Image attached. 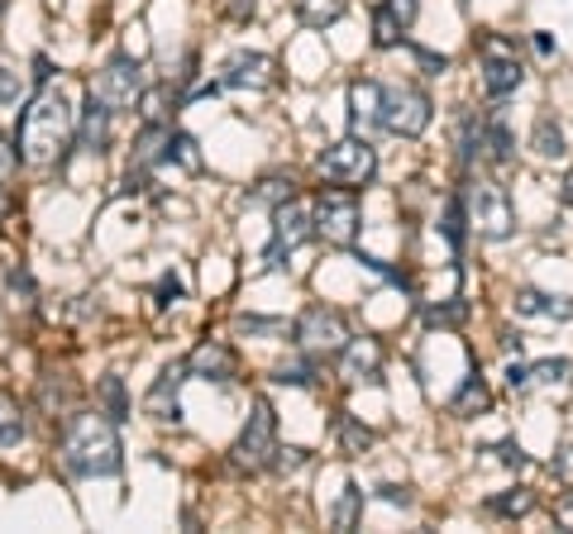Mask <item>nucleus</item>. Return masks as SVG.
Masks as SVG:
<instances>
[{"label":"nucleus","instance_id":"obj_1","mask_svg":"<svg viewBox=\"0 0 573 534\" xmlns=\"http://www.w3.org/2000/svg\"><path fill=\"white\" fill-rule=\"evenodd\" d=\"M72 139H77V120H72L68 95L43 87L20 115V129H14V153H20L24 168H53V163L68 158Z\"/></svg>","mask_w":573,"mask_h":534},{"label":"nucleus","instance_id":"obj_2","mask_svg":"<svg viewBox=\"0 0 573 534\" xmlns=\"http://www.w3.org/2000/svg\"><path fill=\"white\" fill-rule=\"evenodd\" d=\"M58 463L68 477H115L124 467V449L115 434V420L105 411H77L58 434Z\"/></svg>","mask_w":573,"mask_h":534},{"label":"nucleus","instance_id":"obj_3","mask_svg":"<svg viewBox=\"0 0 573 534\" xmlns=\"http://www.w3.org/2000/svg\"><path fill=\"white\" fill-rule=\"evenodd\" d=\"M464 210H469V224L478 230V239H512L516 230V210H512V197H506V187L487 182V177H469L464 182Z\"/></svg>","mask_w":573,"mask_h":534},{"label":"nucleus","instance_id":"obj_4","mask_svg":"<svg viewBox=\"0 0 573 534\" xmlns=\"http://www.w3.org/2000/svg\"><path fill=\"white\" fill-rule=\"evenodd\" d=\"M273 449H278V415L259 396L253 401V411H249V420H244V430H239L234 449H230V467L234 473H263V467L273 463Z\"/></svg>","mask_w":573,"mask_h":534},{"label":"nucleus","instance_id":"obj_5","mask_svg":"<svg viewBox=\"0 0 573 534\" xmlns=\"http://www.w3.org/2000/svg\"><path fill=\"white\" fill-rule=\"evenodd\" d=\"M315 168H321V177H325L330 187L359 191V187H369L373 177H378V153H373V143H369V139L349 134V139H340V143H330Z\"/></svg>","mask_w":573,"mask_h":534},{"label":"nucleus","instance_id":"obj_6","mask_svg":"<svg viewBox=\"0 0 573 534\" xmlns=\"http://www.w3.org/2000/svg\"><path fill=\"white\" fill-rule=\"evenodd\" d=\"M349 325H344V315L334 311V305H306V311L296 315V325H292V344L301 353H311V359H334L344 344H349Z\"/></svg>","mask_w":573,"mask_h":534},{"label":"nucleus","instance_id":"obj_7","mask_svg":"<svg viewBox=\"0 0 573 534\" xmlns=\"http://www.w3.org/2000/svg\"><path fill=\"white\" fill-rule=\"evenodd\" d=\"M435 120V101L421 87H382V115L378 124L396 139H421Z\"/></svg>","mask_w":573,"mask_h":534},{"label":"nucleus","instance_id":"obj_8","mask_svg":"<svg viewBox=\"0 0 573 534\" xmlns=\"http://www.w3.org/2000/svg\"><path fill=\"white\" fill-rule=\"evenodd\" d=\"M315 234L330 239V244H340V249H354V239H359V201H354V191H340V187H330L315 197Z\"/></svg>","mask_w":573,"mask_h":534},{"label":"nucleus","instance_id":"obj_9","mask_svg":"<svg viewBox=\"0 0 573 534\" xmlns=\"http://www.w3.org/2000/svg\"><path fill=\"white\" fill-rule=\"evenodd\" d=\"M91 91L101 95V101L115 110V115H120V110H134V105H139V95H143V72H139V62H134V58H124V53H120V58H110L105 68L96 72Z\"/></svg>","mask_w":573,"mask_h":534},{"label":"nucleus","instance_id":"obj_10","mask_svg":"<svg viewBox=\"0 0 573 534\" xmlns=\"http://www.w3.org/2000/svg\"><path fill=\"white\" fill-rule=\"evenodd\" d=\"M311 234H315V210L301 205L296 197L282 201V205L273 210V249H268V263L282 268V253H296Z\"/></svg>","mask_w":573,"mask_h":534},{"label":"nucleus","instance_id":"obj_11","mask_svg":"<svg viewBox=\"0 0 573 534\" xmlns=\"http://www.w3.org/2000/svg\"><path fill=\"white\" fill-rule=\"evenodd\" d=\"M521 82H525V68H521L516 48H506L502 39H487L483 43V91L492 101H502V95H512Z\"/></svg>","mask_w":573,"mask_h":534},{"label":"nucleus","instance_id":"obj_12","mask_svg":"<svg viewBox=\"0 0 573 534\" xmlns=\"http://www.w3.org/2000/svg\"><path fill=\"white\" fill-rule=\"evenodd\" d=\"M220 87L230 91H268L278 87V62L268 53H230L220 68Z\"/></svg>","mask_w":573,"mask_h":534},{"label":"nucleus","instance_id":"obj_13","mask_svg":"<svg viewBox=\"0 0 573 534\" xmlns=\"http://www.w3.org/2000/svg\"><path fill=\"white\" fill-rule=\"evenodd\" d=\"M187 372H191V377H201V382L230 386V382L239 377V359H234V349H230V344H220V339H205V344L191 349Z\"/></svg>","mask_w":573,"mask_h":534},{"label":"nucleus","instance_id":"obj_14","mask_svg":"<svg viewBox=\"0 0 573 534\" xmlns=\"http://www.w3.org/2000/svg\"><path fill=\"white\" fill-rule=\"evenodd\" d=\"M421 0H378L373 6V48H396L416 24Z\"/></svg>","mask_w":573,"mask_h":534},{"label":"nucleus","instance_id":"obj_15","mask_svg":"<svg viewBox=\"0 0 573 534\" xmlns=\"http://www.w3.org/2000/svg\"><path fill=\"white\" fill-rule=\"evenodd\" d=\"M187 377H191L187 363L163 367V372H158V382L149 386V396H143V411H149L153 420H172V425H178V420H182V401H178V392H182V382H187Z\"/></svg>","mask_w":573,"mask_h":534},{"label":"nucleus","instance_id":"obj_16","mask_svg":"<svg viewBox=\"0 0 573 534\" xmlns=\"http://www.w3.org/2000/svg\"><path fill=\"white\" fill-rule=\"evenodd\" d=\"M340 359V377L349 386L359 382H382V349L373 344V339H349V344L334 353Z\"/></svg>","mask_w":573,"mask_h":534},{"label":"nucleus","instance_id":"obj_17","mask_svg":"<svg viewBox=\"0 0 573 534\" xmlns=\"http://www.w3.org/2000/svg\"><path fill=\"white\" fill-rule=\"evenodd\" d=\"M110 120H115V110H110L96 91H87L82 120H77V143H82L87 153H105L110 149Z\"/></svg>","mask_w":573,"mask_h":534},{"label":"nucleus","instance_id":"obj_18","mask_svg":"<svg viewBox=\"0 0 573 534\" xmlns=\"http://www.w3.org/2000/svg\"><path fill=\"white\" fill-rule=\"evenodd\" d=\"M487 411H492V386H487L483 372H469L464 386H459L454 401H450V415L473 420V415H487Z\"/></svg>","mask_w":573,"mask_h":534},{"label":"nucleus","instance_id":"obj_19","mask_svg":"<svg viewBox=\"0 0 573 534\" xmlns=\"http://www.w3.org/2000/svg\"><path fill=\"white\" fill-rule=\"evenodd\" d=\"M349 115H354V129L378 124V115H382V82L363 77V82L349 87Z\"/></svg>","mask_w":573,"mask_h":534},{"label":"nucleus","instance_id":"obj_20","mask_svg":"<svg viewBox=\"0 0 573 534\" xmlns=\"http://www.w3.org/2000/svg\"><path fill=\"white\" fill-rule=\"evenodd\" d=\"M516 315H554V320H573V305L564 296H550V291H535V286H521L516 291Z\"/></svg>","mask_w":573,"mask_h":534},{"label":"nucleus","instance_id":"obj_21","mask_svg":"<svg viewBox=\"0 0 573 534\" xmlns=\"http://www.w3.org/2000/svg\"><path fill=\"white\" fill-rule=\"evenodd\" d=\"M96 401H101V411L115 420V425H124V420H130V392H124V377H115V372L96 382Z\"/></svg>","mask_w":573,"mask_h":534},{"label":"nucleus","instance_id":"obj_22","mask_svg":"<svg viewBox=\"0 0 573 534\" xmlns=\"http://www.w3.org/2000/svg\"><path fill=\"white\" fill-rule=\"evenodd\" d=\"M440 234H444V244H450L454 253H464V239H469V210H464V197H450V201H444Z\"/></svg>","mask_w":573,"mask_h":534},{"label":"nucleus","instance_id":"obj_23","mask_svg":"<svg viewBox=\"0 0 573 534\" xmlns=\"http://www.w3.org/2000/svg\"><path fill=\"white\" fill-rule=\"evenodd\" d=\"M292 14L306 29H325L344 14V0H292Z\"/></svg>","mask_w":573,"mask_h":534},{"label":"nucleus","instance_id":"obj_24","mask_svg":"<svg viewBox=\"0 0 573 534\" xmlns=\"http://www.w3.org/2000/svg\"><path fill=\"white\" fill-rule=\"evenodd\" d=\"M483 511H487V515H502V521H516V515H531V511H535V492H525V487L497 492V496L483 501Z\"/></svg>","mask_w":573,"mask_h":534},{"label":"nucleus","instance_id":"obj_25","mask_svg":"<svg viewBox=\"0 0 573 534\" xmlns=\"http://www.w3.org/2000/svg\"><path fill=\"white\" fill-rule=\"evenodd\" d=\"M469 315H473V305H469L464 296H450V301H440V305H425V325H430V330H459Z\"/></svg>","mask_w":573,"mask_h":534},{"label":"nucleus","instance_id":"obj_26","mask_svg":"<svg viewBox=\"0 0 573 534\" xmlns=\"http://www.w3.org/2000/svg\"><path fill=\"white\" fill-rule=\"evenodd\" d=\"M531 149H535L540 158H564V153H569L564 129L554 124L550 115H540V120H535V134H531Z\"/></svg>","mask_w":573,"mask_h":534},{"label":"nucleus","instance_id":"obj_27","mask_svg":"<svg viewBox=\"0 0 573 534\" xmlns=\"http://www.w3.org/2000/svg\"><path fill=\"white\" fill-rule=\"evenodd\" d=\"M487 158H492V163H512V158H516V134L506 129L502 115L487 120Z\"/></svg>","mask_w":573,"mask_h":534},{"label":"nucleus","instance_id":"obj_28","mask_svg":"<svg viewBox=\"0 0 573 534\" xmlns=\"http://www.w3.org/2000/svg\"><path fill=\"white\" fill-rule=\"evenodd\" d=\"M163 163H178V168H187V172H197V168H201L197 139L182 134V129H172V134H168V149H163Z\"/></svg>","mask_w":573,"mask_h":534},{"label":"nucleus","instance_id":"obj_29","mask_svg":"<svg viewBox=\"0 0 573 534\" xmlns=\"http://www.w3.org/2000/svg\"><path fill=\"white\" fill-rule=\"evenodd\" d=\"M373 440H378V434L369 430V425H363V420L359 415H340V449L344 453H363V449H373Z\"/></svg>","mask_w":573,"mask_h":534},{"label":"nucleus","instance_id":"obj_30","mask_svg":"<svg viewBox=\"0 0 573 534\" xmlns=\"http://www.w3.org/2000/svg\"><path fill=\"white\" fill-rule=\"evenodd\" d=\"M20 440H24V411L14 406L10 396H0V449L20 444Z\"/></svg>","mask_w":573,"mask_h":534},{"label":"nucleus","instance_id":"obj_31","mask_svg":"<svg viewBox=\"0 0 573 534\" xmlns=\"http://www.w3.org/2000/svg\"><path fill=\"white\" fill-rule=\"evenodd\" d=\"M273 382L278 386H315V359L306 353V359H296V363H282L273 372Z\"/></svg>","mask_w":573,"mask_h":534},{"label":"nucleus","instance_id":"obj_32","mask_svg":"<svg viewBox=\"0 0 573 534\" xmlns=\"http://www.w3.org/2000/svg\"><path fill=\"white\" fill-rule=\"evenodd\" d=\"M359 506H363V492L354 487V482H349L344 496H340V506H334V515H330V525H334V530H354Z\"/></svg>","mask_w":573,"mask_h":534},{"label":"nucleus","instance_id":"obj_33","mask_svg":"<svg viewBox=\"0 0 573 534\" xmlns=\"http://www.w3.org/2000/svg\"><path fill=\"white\" fill-rule=\"evenodd\" d=\"M569 372H573L569 359H545V363H535V367H531V386H564V382H569Z\"/></svg>","mask_w":573,"mask_h":534},{"label":"nucleus","instance_id":"obj_34","mask_svg":"<svg viewBox=\"0 0 573 534\" xmlns=\"http://www.w3.org/2000/svg\"><path fill=\"white\" fill-rule=\"evenodd\" d=\"M39 401H43V411H68L72 401H77V386H72V382H58V386H53V372H48Z\"/></svg>","mask_w":573,"mask_h":534},{"label":"nucleus","instance_id":"obj_35","mask_svg":"<svg viewBox=\"0 0 573 534\" xmlns=\"http://www.w3.org/2000/svg\"><path fill=\"white\" fill-rule=\"evenodd\" d=\"M253 197L282 205V201H292V197H296V182H292V177H268V182H263L259 191H253Z\"/></svg>","mask_w":573,"mask_h":534},{"label":"nucleus","instance_id":"obj_36","mask_svg":"<svg viewBox=\"0 0 573 534\" xmlns=\"http://www.w3.org/2000/svg\"><path fill=\"white\" fill-rule=\"evenodd\" d=\"M6 286H10V296H14V301L34 305V272H29L24 263H20V268H10V278H6Z\"/></svg>","mask_w":573,"mask_h":534},{"label":"nucleus","instance_id":"obj_37","mask_svg":"<svg viewBox=\"0 0 573 534\" xmlns=\"http://www.w3.org/2000/svg\"><path fill=\"white\" fill-rule=\"evenodd\" d=\"M306 463V449H273V473H296V467Z\"/></svg>","mask_w":573,"mask_h":534},{"label":"nucleus","instance_id":"obj_38","mask_svg":"<svg viewBox=\"0 0 573 534\" xmlns=\"http://www.w3.org/2000/svg\"><path fill=\"white\" fill-rule=\"evenodd\" d=\"M20 95H24V77H20V72H10V68H0V105L20 101Z\"/></svg>","mask_w":573,"mask_h":534},{"label":"nucleus","instance_id":"obj_39","mask_svg":"<svg viewBox=\"0 0 573 534\" xmlns=\"http://www.w3.org/2000/svg\"><path fill=\"white\" fill-rule=\"evenodd\" d=\"M234 330H239V334H286L282 320H259V315H244Z\"/></svg>","mask_w":573,"mask_h":534},{"label":"nucleus","instance_id":"obj_40","mask_svg":"<svg viewBox=\"0 0 573 534\" xmlns=\"http://www.w3.org/2000/svg\"><path fill=\"white\" fill-rule=\"evenodd\" d=\"M182 278H178V272H168V278L163 282H158V305H163V311H168V305H178L182 301Z\"/></svg>","mask_w":573,"mask_h":534},{"label":"nucleus","instance_id":"obj_41","mask_svg":"<svg viewBox=\"0 0 573 534\" xmlns=\"http://www.w3.org/2000/svg\"><path fill=\"white\" fill-rule=\"evenodd\" d=\"M220 10H225L230 24H249V20H253V0H225Z\"/></svg>","mask_w":573,"mask_h":534},{"label":"nucleus","instance_id":"obj_42","mask_svg":"<svg viewBox=\"0 0 573 534\" xmlns=\"http://www.w3.org/2000/svg\"><path fill=\"white\" fill-rule=\"evenodd\" d=\"M506 386H512V392H531V367L512 363V367H506Z\"/></svg>","mask_w":573,"mask_h":534},{"label":"nucleus","instance_id":"obj_43","mask_svg":"<svg viewBox=\"0 0 573 534\" xmlns=\"http://www.w3.org/2000/svg\"><path fill=\"white\" fill-rule=\"evenodd\" d=\"M554 525H560V530H573V492H564L560 501H554Z\"/></svg>","mask_w":573,"mask_h":534},{"label":"nucleus","instance_id":"obj_44","mask_svg":"<svg viewBox=\"0 0 573 534\" xmlns=\"http://www.w3.org/2000/svg\"><path fill=\"white\" fill-rule=\"evenodd\" d=\"M497 453H502V463H506V467H525V463H531V459L521 453V444H497Z\"/></svg>","mask_w":573,"mask_h":534},{"label":"nucleus","instance_id":"obj_45","mask_svg":"<svg viewBox=\"0 0 573 534\" xmlns=\"http://www.w3.org/2000/svg\"><path fill=\"white\" fill-rule=\"evenodd\" d=\"M416 58H421V68H430V72H444V68H450V58H435V53H425V48H416Z\"/></svg>","mask_w":573,"mask_h":534},{"label":"nucleus","instance_id":"obj_46","mask_svg":"<svg viewBox=\"0 0 573 534\" xmlns=\"http://www.w3.org/2000/svg\"><path fill=\"white\" fill-rule=\"evenodd\" d=\"M14 163H20V153H14V149H10V143H6V139H0V177H6V172H10Z\"/></svg>","mask_w":573,"mask_h":534},{"label":"nucleus","instance_id":"obj_47","mask_svg":"<svg viewBox=\"0 0 573 534\" xmlns=\"http://www.w3.org/2000/svg\"><path fill=\"white\" fill-rule=\"evenodd\" d=\"M378 492H382V501H392V506H411L406 487H378Z\"/></svg>","mask_w":573,"mask_h":534},{"label":"nucleus","instance_id":"obj_48","mask_svg":"<svg viewBox=\"0 0 573 534\" xmlns=\"http://www.w3.org/2000/svg\"><path fill=\"white\" fill-rule=\"evenodd\" d=\"M14 210V197H10V187H6V177H0V224H6V215Z\"/></svg>","mask_w":573,"mask_h":534},{"label":"nucleus","instance_id":"obj_49","mask_svg":"<svg viewBox=\"0 0 573 534\" xmlns=\"http://www.w3.org/2000/svg\"><path fill=\"white\" fill-rule=\"evenodd\" d=\"M34 77H39V87H48V82H53V62H48V58H34Z\"/></svg>","mask_w":573,"mask_h":534},{"label":"nucleus","instance_id":"obj_50","mask_svg":"<svg viewBox=\"0 0 573 534\" xmlns=\"http://www.w3.org/2000/svg\"><path fill=\"white\" fill-rule=\"evenodd\" d=\"M560 201H564V205H569V210H573V172H569V177H564V191H560Z\"/></svg>","mask_w":573,"mask_h":534},{"label":"nucleus","instance_id":"obj_51","mask_svg":"<svg viewBox=\"0 0 573 534\" xmlns=\"http://www.w3.org/2000/svg\"><path fill=\"white\" fill-rule=\"evenodd\" d=\"M6 6H10V0H0V14H6Z\"/></svg>","mask_w":573,"mask_h":534}]
</instances>
